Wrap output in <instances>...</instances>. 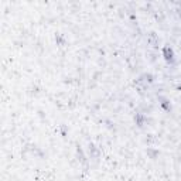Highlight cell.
<instances>
[{
	"instance_id": "obj_8",
	"label": "cell",
	"mask_w": 181,
	"mask_h": 181,
	"mask_svg": "<svg viewBox=\"0 0 181 181\" xmlns=\"http://www.w3.org/2000/svg\"><path fill=\"white\" fill-rule=\"evenodd\" d=\"M55 40H57V43L60 44V45H64L65 40H64V37H62V36H60V34H58L57 37H55Z\"/></svg>"
},
{
	"instance_id": "obj_2",
	"label": "cell",
	"mask_w": 181,
	"mask_h": 181,
	"mask_svg": "<svg viewBox=\"0 0 181 181\" xmlns=\"http://www.w3.org/2000/svg\"><path fill=\"white\" fill-rule=\"evenodd\" d=\"M134 122H136V124H137L139 128H143L144 124H146V122H147V119H146V116H144L143 113H136Z\"/></svg>"
},
{
	"instance_id": "obj_1",
	"label": "cell",
	"mask_w": 181,
	"mask_h": 181,
	"mask_svg": "<svg viewBox=\"0 0 181 181\" xmlns=\"http://www.w3.org/2000/svg\"><path fill=\"white\" fill-rule=\"evenodd\" d=\"M161 55L167 61L168 64H173L175 60V54H174V50L170 47V45H164V47L161 48Z\"/></svg>"
},
{
	"instance_id": "obj_6",
	"label": "cell",
	"mask_w": 181,
	"mask_h": 181,
	"mask_svg": "<svg viewBox=\"0 0 181 181\" xmlns=\"http://www.w3.org/2000/svg\"><path fill=\"white\" fill-rule=\"evenodd\" d=\"M160 105H161V107H163V109H166V111H170V109H171V103L167 101V99H163V101L160 102Z\"/></svg>"
},
{
	"instance_id": "obj_5",
	"label": "cell",
	"mask_w": 181,
	"mask_h": 181,
	"mask_svg": "<svg viewBox=\"0 0 181 181\" xmlns=\"http://www.w3.org/2000/svg\"><path fill=\"white\" fill-rule=\"evenodd\" d=\"M89 154H90V157H98L99 156V151L96 150V147H95L94 144H89Z\"/></svg>"
},
{
	"instance_id": "obj_9",
	"label": "cell",
	"mask_w": 181,
	"mask_h": 181,
	"mask_svg": "<svg viewBox=\"0 0 181 181\" xmlns=\"http://www.w3.org/2000/svg\"><path fill=\"white\" fill-rule=\"evenodd\" d=\"M180 48H181V43H180Z\"/></svg>"
},
{
	"instance_id": "obj_7",
	"label": "cell",
	"mask_w": 181,
	"mask_h": 181,
	"mask_svg": "<svg viewBox=\"0 0 181 181\" xmlns=\"http://www.w3.org/2000/svg\"><path fill=\"white\" fill-rule=\"evenodd\" d=\"M141 78H144V81H146V82H153V79H154V77H153L151 74H149V72H147V74H144Z\"/></svg>"
},
{
	"instance_id": "obj_3",
	"label": "cell",
	"mask_w": 181,
	"mask_h": 181,
	"mask_svg": "<svg viewBox=\"0 0 181 181\" xmlns=\"http://www.w3.org/2000/svg\"><path fill=\"white\" fill-rule=\"evenodd\" d=\"M146 153H147V156H149V157H150V158H153V160L158 157V150H156V149H151V147H149L147 150H146Z\"/></svg>"
},
{
	"instance_id": "obj_4",
	"label": "cell",
	"mask_w": 181,
	"mask_h": 181,
	"mask_svg": "<svg viewBox=\"0 0 181 181\" xmlns=\"http://www.w3.org/2000/svg\"><path fill=\"white\" fill-rule=\"evenodd\" d=\"M77 154H78V157H79L81 163H86V157H85L84 151H82V149H81L79 146H78V149H77Z\"/></svg>"
}]
</instances>
